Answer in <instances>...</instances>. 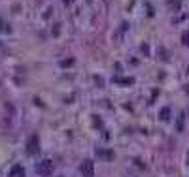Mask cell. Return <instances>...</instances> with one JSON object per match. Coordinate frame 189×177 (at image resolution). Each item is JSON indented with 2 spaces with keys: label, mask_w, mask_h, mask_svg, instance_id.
Segmentation results:
<instances>
[{
  "label": "cell",
  "mask_w": 189,
  "mask_h": 177,
  "mask_svg": "<svg viewBox=\"0 0 189 177\" xmlns=\"http://www.w3.org/2000/svg\"><path fill=\"white\" fill-rule=\"evenodd\" d=\"M36 171L40 175H49L51 171H53V162H51V160H44V162H40L36 166Z\"/></svg>",
  "instance_id": "6da1fadb"
},
{
  "label": "cell",
  "mask_w": 189,
  "mask_h": 177,
  "mask_svg": "<svg viewBox=\"0 0 189 177\" xmlns=\"http://www.w3.org/2000/svg\"><path fill=\"white\" fill-rule=\"evenodd\" d=\"M38 147H40L38 136H32V138L28 139V145H27V149H28V155H36V153H38Z\"/></svg>",
  "instance_id": "7a4b0ae2"
},
{
  "label": "cell",
  "mask_w": 189,
  "mask_h": 177,
  "mask_svg": "<svg viewBox=\"0 0 189 177\" xmlns=\"http://www.w3.org/2000/svg\"><path fill=\"white\" fill-rule=\"evenodd\" d=\"M9 177H25V168L21 164H15L12 170H9V173H8Z\"/></svg>",
  "instance_id": "3957f363"
},
{
  "label": "cell",
  "mask_w": 189,
  "mask_h": 177,
  "mask_svg": "<svg viewBox=\"0 0 189 177\" xmlns=\"http://www.w3.org/2000/svg\"><path fill=\"white\" fill-rule=\"evenodd\" d=\"M81 173L85 177H93V162L91 160H85L83 166H81Z\"/></svg>",
  "instance_id": "277c9868"
},
{
  "label": "cell",
  "mask_w": 189,
  "mask_h": 177,
  "mask_svg": "<svg viewBox=\"0 0 189 177\" xmlns=\"http://www.w3.org/2000/svg\"><path fill=\"white\" fill-rule=\"evenodd\" d=\"M168 115H170V109H168V107H163L159 111V117L163 119V121H168Z\"/></svg>",
  "instance_id": "5b68a950"
},
{
  "label": "cell",
  "mask_w": 189,
  "mask_h": 177,
  "mask_svg": "<svg viewBox=\"0 0 189 177\" xmlns=\"http://www.w3.org/2000/svg\"><path fill=\"white\" fill-rule=\"evenodd\" d=\"M182 40H183V44L189 47V32H183V36H182Z\"/></svg>",
  "instance_id": "8992f818"
}]
</instances>
